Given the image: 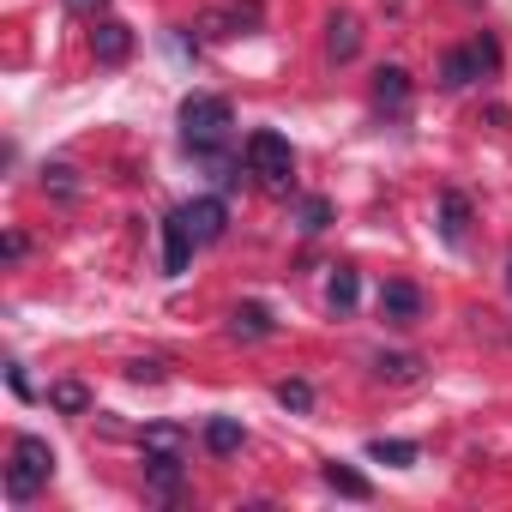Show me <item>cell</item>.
<instances>
[{"mask_svg":"<svg viewBox=\"0 0 512 512\" xmlns=\"http://www.w3.org/2000/svg\"><path fill=\"white\" fill-rule=\"evenodd\" d=\"M49 404H55L61 416H85V410H91V386H79V380H55V386H49Z\"/></svg>","mask_w":512,"mask_h":512,"instance_id":"obj_19","label":"cell"},{"mask_svg":"<svg viewBox=\"0 0 512 512\" xmlns=\"http://www.w3.org/2000/svg\"><path fill=\"white\" fill-rule=\"evenodd\" d=\"M488 67H500V49H494L488 37H476L470 49H452V55L440 61V85H446V91H464V85L482 79Z\"/></svg>","mask_w":512,"mask_h":512,"instance_id":"obj_4","label":"cell"},{"mask_svg":"<svg viewBox=\"0 0 512 512\" xmlns=\"http://www.w3.org/2000/svg\"><path fill=\"white\" fill-rule=\"evenodd\" d=\"M326 302H332V314H350V308L362 302V278H356L350 266H338V272H332V296H326Z\"/></svg>","mask_w":512,"mask_h":512,"instance_id":"obj_21","label":"cell"},{"mask_svg":"<svg viewBox=\"0 0 512 512\" xmlns=\"http://www.w3.org/2000/svg\"><path fill=\"white\" fill-rule=\"evenodd\" d=\"M326 55H332L338 67L362 55V25H356V13H332V19H326Z\"/></svg>","mask_w":512,"mask_h":512,"instance_id":"obj_9","label":"cell"},{"mask_svg":"<svg viewBox=\"0 0 512 512\" xmlns=\"http://www.w3.org/2000/svg\"><path fill=\"white\" fill-rule=\"evenodd\" d=\"M91 49H97V61H103V67H121V61L133 55V31H127L121 19H97V31H91Z\"/></svg>","mask_w":512,"mask_h":512,"instance_id":"obj_10","label":"cell"},{"mask_svg":"<svg viewBox=\"0 0 512 512\" xmlns=\"http://www.w3.org/2000/svg\"><path fill=\"white\" fill-rule=\"evenodd\" d=\"M205 452H217V458L241 452V422H235V416H211V422H205Z\"/></svg>","mask_w":512,"mask_h":512,"instance_id":"obj_16","label":"cell"},{"mask_svg":"<svg viewBox=\"0 0 512 512\" xmlns=\"http://www.w3.org/2000/svg\"><path fill=\"white\" fill-rule=\"evenodd\" d=\"M326 223H332V205H326V199H302V205H296V229H302V235H320Z\"/></svg>","mask_w":512,"mask_h":512,"instance_id":"obj_23","label":"cell"},{"mask_svg":"<svg viewBox=\"0 0 512 512\" xmlns=\"http://www.w3.org/2000/svg\"><path fill=\"white\" fill-rule=\"evenodd\" d=\"M272 332H278V320L260 302H241L235 308V338H272Z\"/></svg>","mask_w":512,"mask_h":512,"instance_id":"obj_18","label":"cell"},{"mask_svg":"<svg viewBox=\"0 0 512 512\" xmlns=\"http://www.w3.org/2000/svg\"><path fill=\"white\" fill-rule=\"evenodd\" d=\"M229 133H235V109L223 97H187L181 103V139L193 157H217L229 145Z\"/></svg>","mask_w":512,"mask_h":512,"instance_id":"obj_1","label":"cell"},{"mask_svg":"<svg viewBox=\"0 0 512 512\" xmlns=\"http://www.w3.org/2000/svg\"><path fill=\"white\" fill-rule=\"evenodd\" d=\"M145 476H151V494H157V500H175V494H181V458L145 452Z\"/></svg>","mask_w":512,"mask_h":512,"instance_id":"obj_15","label":"cell"},{"mask_svg":"<svg viewBox=\"0 0 512 512\" xmlns=\"http://www.w3.org/2000/svg\"><path fill=\"white\" fill-rule=\"evenodd\" d=\"M145 452H157V458H181V452H187V434H181L175 422H151V428H145Z\"/></svg>","mask_w":512,"mask_h":512,"instance_id":"obj_20","label":"cell"},{"mask_svg":"<svg viewBox=\"0 0 512 512\" xmlns=\"http://www.w3.org/2000/svg\"><path fill=\"white\" fill-rule=\"evenodd\" d=\"M464 229H470V199L446 187V193H440V235L458 247V241H464Z\"/></svg>","mask_w":512,"mask_h":512,"instance_id":"obj_14","label":"cell"},{"mask_svg":"<svg viewBox=\"0 0 512 512\" xmlns=\"http://www.w3.org/2000/svg\"><path fill=\"white\" fill-rule=\"evenodd\" d=\"M43 187H49L55 199H79V169H67V163H49V169H43Z\"/></svg>","mask_w":512,"mask_h":512,"instance_id":"obj_22","label":"cell"},{"mask_svg":"<svg viewBox=\"0 0 512 512\" xmlns=\"http://www.w3.org/2000/svg\"><path fill=\"white\" fill-rule=\"evenodd\" d=\"M374 374L392 380V386H410V380H422V356H410V350H380V356H374Z\"/></svg>","mask_w":512,"mask_h":512,"instance_id":"obj_12","label":"cell"},{"mask_svg":"<svg viewBox=\"0 0 512 512\" xmlns=\"http://www.w3.org/2000/svg\"><path fill=\"white\" fill-rule=\"evenodd\" d=\"M181 217H187V229L199 235V247H205V241H217V235L229 229V205H223V199H187V205H181Z\"/></svg>","mask_w":512,"mask_h":512,"instance_id":"obj_8","label":"cell"},{"mask_svg":"<svg viewBox=\"0 0 512 512\" xmlns=\"http://www.w3.org/2000/svg\"><path fill=\"white\" fill-rule=\"evenodd\" d=\"M127 374H133V380H139V386H145V380H151V386H157V380H163V374H169V362H163V356H139V362H133V368H127Z\"/></svg>","mask_w":512,"mask_h":512,"instance_id":"obj_25","label":"cell"},{"mask_svg":"<svg viewBox=\"0 0 512 512\" xmlns=\"http://www.w3.org/2000/svg\"><path fill=\"white\" fill-rule=\"evenodd\" d=\"M380 320H386V326H416V320H422V290L404 284V278L380 284Z\"/></svg>","mask_w":512,"mask_h":512,"instance_id":"obj_6","label":"cell"},{"mask_svg":"<svg viewBox=\"0 0 512 512\" xmlns=\"http://www.w3.org/2000/svg\"><path fill=\"white\" fill-rule=\"evenodd\" d=\"M49 476H55V452H49V440L19 434V440H13V464H7V500H13V506H31V500L49 488Z\"/></svg>","mask_w":512,"mask_h":512,"instance_id":"obj_2","label":"cell"},{"mask_svg":"<svg viewBox=\"0 0 512 512\" xmlns=\"http://www.w3.org/2000/svg\"><path fill=\"white\" fill-rule=\"evenodd\" d=\"M7 386H13L19 398H31V380H25V368H19V362H7Z\"/></svg>","mask_w":512,"mask_h":512,"instance_id":"obj_26","label":"cell"},{"mask_svg":"<svg viewBox=\"0 0 512 512\" xmlns=\"http://www.w3.org/2000/svg\"><path fill=\"white\" fill-rule=\"evenodd\" d=\"M193 247H199V235L187 229V217H181V211H169V217H163V272H169V278H181V272H187Z\"/></svg>","mask_w":512,"mask_h":512,"instance_id":"obj_7","label":"cell"},{"mask_svg":"<svg viewBox=\"0 0 512 512\" xmlns=\"http://www.w3.org/2000/svg\"><path fill=\"white\" fill-rule=\"evenodd\" d=\"M241 157H247V169L260 175L266 187H278V193H290L296 187V151H290V139L284 133H247V145H241Z\"/></svg>","mask_w":512,"mask_h":512,"instance_id":"obj_3","label":"cell"},{"mask_svg":"<svg viewBox=\"0 0 512 512\" xmlns=\"http://www.w3.org/2000/svg\"><path fill=\"white\" fill-rule=\"evenodd\" d=\"M67 7H73V13H85V19H97V13L109 7V0H67Z\"/></svg>","mask_w":512,"mask_h":512,"instance_id":"obj_27","label":"cell"},{"mask_svg":"<svg viewBox=\"0 0 512 512\" xmlns=\"http://www.w3.org/2000/svg\"><path fill=\"white\" fill-rule=\"evenodd\" d=\"M506 290H512V253H506Z\"/></svg>","mask_w":512,"mask_h":512,"instance_id":"obj_28","label":"cell"},{"mask_svg":"<svg viewBox=\"0 0 512 512\" xmlns=\"http://www.w3.org/2000/svg\"><path fill=\"white\" fill-rule=\"evenodd\" d=\"M374 103L380 109H404L410 103V73L404 67H380L374 73Z\"/></svg>","mask_w":512,"mask_h":512,"instance_id":"obj_13","label":"cell"},{"mask_svg":"<svg viewBox=\"0 0 512 512\" xmlns=\"http://www.w3.org/2000/svg\"><path fill=\"white\" fill-rule=\"evenodd\" d=\"M278 404L296 410V416H308V410H314V386H308V380H278Z\"/></svg>","mask_w":512,"mask_h":512,"instance_id":"obj_24","label":"cell"},{"mask_svg":"<svg viewBox=\"0 0 512 512\" xmlns=\"http://www.w3.org/2000/svg\"><path fill=\"white\" fill-rule=\"evenodd\" d=\"M368 458H374V464H392V470H410L422 452H416V440H386V434H380V440H368Z\"/></svg>","mask_w":512,"mask_h":512,"instance_id":"obj_17","label":"cell"},{"mask_svg":"<svg viewBox=\"0 0 512 512\" xmlns=\"http://www.w3.org/2000/svg\"><path fill=\"white\" fill-rule=\"evenodd\" d=\"M320 482L332 488V494H344V500H374V482L362 476V470H350V464H320Z\"/></svg>","mask_w":512,"mask_h":512,"instance_id":"obj_11","label":"cell"},{"mask_svg":"<svg viewBox=\"0 0 512 512\" xmlns=\"http://www.w3.org/2000/svg\"><path fill=\"white\" fill-rule=\"evenodd\" d=\"M260 31V0H229V7H211L199 19V37H247Z\"/></svg>","mask_w":512,"mask_h":512,"instance_id":"obj_5","label":"cell"}]
</instances>
